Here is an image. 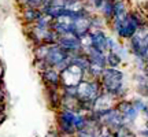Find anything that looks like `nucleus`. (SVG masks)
Listing matches in <instances>:
<instances>
[{
	"label": "nucleus",
	"mask_w": 148,
	"mask_h": 137,
	"mask_svg": "<svg viewBox=\"0 0 148 137\" xmlns=\"http://www.w3.org/2000/svg\"><path fill=\"white\" fill-rule=\"evenodd\" d=\"M130 100H132V103H133V105L137 108L140 112L145 108L148 105V100L145 99V97H143V96H140V95H134V96H132L130 97Z\"/></svg>",
	"instance_id": "obj_22"
},
{
	"label": "nucleus",
	"mask_w": 148,
	"mask_h": 137,
	"mask_svg": "<svg viewBox=\"0 0 148 137\" xmlns=\"http://www.w3.org/2000/svg\"><path fill=\"white\" fill-rule=\"evenodd\" d=\"M33 66H34V68L38 71V74L42 73L44 70H47L48 67H52V66H49V63H48L45 59H34V60H33Z\"/></svg>",
	"instance_id": "obj_23"
},
{
	"label": "nucleus",
	"mask_w": 148,
	"mask_h": 137,
	"mask_svg": "<svg viewBox=\"0 0 148 137\" xmlns=\"http://www.w3.org/2000/svg\"><path fill=\"white\" fill-rule=\"evenodd\" d=\"M86 55H88V59H89L90 63L93 64H99L101 67H107V63H106V52H101L99 49L96 48H89L86 51Z\"/></svg>",
	"instance_id": "obj_13"
},
{
	"label": "nucleus",
	"mask_w": 148,
	"mask_h": 137,
	"mask_svg": "<svg viewBox=\"0 0 148 137\" xmlns=\"http://www.w3.org/2000/svg\"><path fill=\"white\" fill-rule=\"evenodd\" d=\"M47 137H63V136L60 134V132H59L58 129H52V130H49L47 133Z\"/></svg>",
	"instance_id": "obj_25"
},
{
	"label": "nucleus",
	"mask_w": 148,
	"mask_h": 137,
	"mask_svg": "<svg viewBox=\"0 0 148 137\" xmlns=\"http://www.w3.org/2000/svg\"><path fill=\"white\" fill-rule=\"evenodd\" d=\"M41 15V8H34V7H22L21 8V18L25 25H33Z\"/></svg>",
	"instance_id": "obj_11"
},
{
	"label": "nucleus",
	"mask_w": 148,
	"mask_h": 137,
	"mask_svg": "<svg viewBox=\"0 0 148 137\" xmlns=\"http://www.w3.org/2000/svg\"><path fill=\"white\" fill-rule=\"evenodd\" d=\"M86 126H88V116H86V112L77 111V112H75V116H74V127H75V130H77V132H81V130H84Z\"/></svg>",
	"instance_id": "obj_18"
},
{
	"label": "nucleus",
	"mask_w": 148,
	"mask_h": 137,
	"mask_svg": "<svg viewBox=\"0 0 148 137\" xmlns=\"http://www.w3.org/2000/svg\"><path fill=\"white\" fill-rule=\"evenodd\" d=\"M99 79L103 92L111 95L115 100L129 97L130 88L126 84V73L121 67H104Z\"/></svg>",
	"instance_id": "obj_1"
},
{
	"label": "nucleus",
	"mask_w": 148,
	"mask_h": 137,
	"mask_svg": "<svg viewBox=\"0 0 148 137\" xmlns=\"http://www.w3.org/2000/svg\"><path fill=\"white\" fill-rule=\"evenodd\" d=\"M73 137H93L92 134H89V133H86V132H77L75 133V136H73Z\"/></svg>",
	"instance_id": "obj_26"
},
{
	"label": "nucleus",
	"mask_w": 148,
	"mask_h": 137,
	"mask_svg": "<svg viewBox=\"0 0 148 137\" xmlns=\"http://www.w3.org/2000/svg\"><path fill=\"white\" fill-rule=\"evenodd\" d=\"M3 75H4V66L0 62V78H3Z\"/></svg>",
	"instance_id": "obj_29"
},
{
	"label": "nucleus",
	"mask_w": 148,
	"mask_h": 137,
	"mask_svg": "<svg viewBox=\"0 0 148 137\" xmlns=\"http://www.w3.org/2000/svg\"><path fill=\"white\" fill-rule=\"evenodd\" d=\"M138 32V27L133 23L130 19H129V12H127L126 15L123 16V19H122V23L121 26H119V29H118V32L114 34V36H116L121 41L126 42L127 40H130L134 34H137Z\"/></svg>",
	"instance_id": "obj_5"
},
{
	"label": "nucleus",
	"mask_w": 148,
	"mask_h": 137,
	"mask_svg": "<svg viewBox=\"0 0 148 137\" xmlns=\"http://www.w3.org/2000/svg\"><path fill=\"white\" fill-rule=\"evenodd\" d=\"M59 38V34L53 29H47L42 33V42L44 44H48V45H52V44H56Z\"/></svg>",
	"instance_id": "obj_20"
},
{
	"label": "nucleus",
	"mask_w": 148,
	"mask_h": 137,
	"mask_svg": "<svg viewBox=\"0 0 148 137\" xmlns=\"http://www.w3.org/2000/svg\"><path fill=\"white\" fill-rule=\"evenodd\" d=\"M48 49H49V45L44 44V42L33 47V56H34V59H45L47 58Z\"/></svg>",
	"instance_id": "obj_21"
},
{
	"label": "nucleus",
	"mask_w": 148,
	"mask_h": 137,
	"mask_svg": "<svg viewBox=\"0 0 148 137\" xmlns=\"http://www.w3.org/2000/svg\"><path fill=\"white\" fill-rule=\"evenodd\" d=\"M114 52H116L119 56L122 58V60L126 63L129 59H132V53H130V49H129V47H127V44H125L123 41H121L119 44H118V47L115 48V51Z\"/></svg>",
	"instance_id": "obj_19"
},
{
	"label": "nucleus",
	"mask_w": 148,
	"mask_h": 137,
	"mask_svg": "<svg viewBox=\"0 0 148 137\" xmlns=\"http://www.w3.org/2000/svg\"><path fill=\"white\" fill-rule=\"evenodd\" d=\"M73 26H74L73 34H75L78 38L86 36L92 30L89 18H78V19H75V21H73Z\"/></svg>",
	"instance_id": "obj_12"
},
{
	"label": "nucleus",
	"mask_w": 148,
	"mask_h": 137,
	"mask_svg": "<svg viewBox=\"0 0 148 137\" xmlns=\"http://www.w3.org/2000/svg\"><path fill=\"white\" fill-rule=\"evenodd\" d=\"M48 105L52 111H58L62 108V90L60 88H45Z\"/></svg>",
	"instance_id": "obj_10"
},
{
	"label": "nucleus",
	"mask_w": 148,
	"mask_h": 137,
	"mask_svg": "<svg viewBox=\"0 0 148 137\" xmlns=\"http://www.w3.org/2000/svg\"><path fill=\"white\" fill-rule=\"evenodd\" d=\"M141 8H143V10H144V12H145V15L148 16V0H147V1H144V3H143V7H141Z\"/></svg>",
	"instance_id": "obj_27"
},
{
	"label": "nucleus",
	"mask_w": 148,
	"mask_h": 137,
	"mask_svg": "<svg viewBox=\"0 0 148 137\" xmlns=\"http://www.w3.org/2000/svg\"><path fill=\"white\" fill-rule=\"evenodd\" d=\"M77 111L69 110V108H59L56 111V129L63 137L75 136V127H74V116Z\"/></svg>",
	"instance_id": "obj_2"
},
{
	"label": "nucleus",
	"mask_w": 148,
	"mask_h": 137,
	"mask_svg": "<svg viewBox=\"0 0 148 137\" xmlns=\"http://www.w3.org/2000/svg\"><path fill=\"white\" fill-rule=\"evenodd\" d=\"M126 44L130 49L132 59H140V60H147L148 59V48L144 44L143 34L140 32H137V34H134L130 40H127Z\"/></svg>",
	"instance_id": "obj_4"
},
{
	"label": "nucleus",
	"mask_w": 148,
	"mask_h": 137,
	"mask_svg": "<svg viewBox=\"0 0 148 137\" xmlns=\"http://www.w3.org/2000/svg\"><path fill=\"white\" fill-rule=\"evenodd\" d=\"M106 63L107 67H122V64L125 63L122 58L114 51H107L106 52Z\"/></svg>",
	"instance_id": "obj_16"
},
{
	"label": "nucleus",
	"mask_w": 148,
	"mask_h": 137,
	"mask_svg": "<svg viewBox=\"0 0 148 137\" xmlns=\"http://www.w3.org/2000/svg\"><path fill=\"white\" fill-rule=\"evenodd\" d=\"M143 40H144V44L147 45V48H148V32H145L143 34Z\"/></svg>",
	"instance_id": "obj_28"
},
{
	"label": "nucleus",
	"mask_w": 148,
	"mask_h": 137,
	"mask_svg": "<svg viewBox=\"0 0 148 137\" xmlns=\"http://www.w3.org/2000/svg\"><path fill=\"white\" fill-rule=\"evenodd\" d=\"M130 0H121L114 3V16H123L130 11Z\"/></svg>",
	"instance_id": "obj_15"
},
{
	"label": "nucleus",
	"mask_w": 148,
	"mask_h": 137,
	"mask_svg": "<svg viewBox=\"0 0 148 137\" xmlns=\"http://www.w3.org/2000/svg\"><path fill=\"white\" fill-rule=\"evenodd\" d=\"M58 45H60L64 51H67L69 53L82 51L81 40L75 34H63V36H59Z\"/></svg>",
	"instance_id": "obj_7"
},
{
	"label": "nucleus",
	"mask_w": 148,
	"mask_h": 137,
	"mask_svg": "<svg viewBox=\"0 0 148 137\" xmlns=\"http://www.w3.org/2000/svg\"><path fill=\"white\" fill-rule=\"evenodd\" d=\"M145 74L148 75V59L145 60Z\"/></svg>",
	"instance_id": "obj_30"
},
{
	"label": "nucleus",
	"mask_w": 148,
	"mask_h": 137,
	"mask_svg": "<svg viewBox=\"0 0 148 137\" xmlns=\"http://www.w3.org/2000/svg\"><path fill=\"white\" fill-rule=\"evenodd\" d=\"M97 12L104 18V21H106L107 25H108V23L112 21V18H114V1H112V0H106L104 4L101 5V8L97 11Z\"/></svg>",
	"instance_id": "obj_14"
},
{
	"label": "nucleus",
	"mask_w": 148,
	"mask_h": 137,
	"mask_svg": "<svg viewBox=\"0 0 148 137\" xmlns=\"http://www.w3.org/2000/svg\"><path fill=\"white\" fill-rule=\"evenodd\" d=\"M115 108L122 114V116L125 118L126 126L134 127L136 122H137L138 116L141 115V112L133 105L130 97H125V99H119L115 101Z\"/></svg>",
	"instance_id": "obj_3"
},
{
	"label": "nucleus",
	"mask_w": 148,
	"mask_h": 137,
	"mask_svg": "<svg viewBox=\"0 0 148 137\" xmlns=\"http://www.w3.org/2000/svg\"><path fill=\"white\" fill-rule=\"evenodd\" d=\"M112 1H114V3H115V1H121V0H112Z\"/></svg>",
	"instance_id": "obj_31"
},
{
	"label": "nucleus",
	"mask_w": 148,
	"mask_h": 137,
	"mask_svg": "<svg viewBox=\"0 0 148 137\" xmlns=\"http://www.w3.org/2000/svg\"><path fill=\"white\" fill-rule=\"evenodd\" d=\"M90 40H92V47L99 49L101 52H107V41H108V33L106 29H97V30H90Z\"/></svg>",
	"instance_id": "obj_9"
},
{
	"label": "nucleus",
	"mask_w": 148,
	"mask_h": 137,
	"mask_svg": "<svg viewBox=\"0 0 148 137\" xmlns=\"http://www.w3.org/2000/svg\"><path fill=\"white\" fill-rule=\"evenodd\" d=\"M41 81L45 88H60L62 86V77H60V71L56 70L55 67H48L40 73Z\"/></svg>",
	"instance_id": "obj_6"
},
{
	"label": "nucleus",
	"mask_w": 148,
	"mask_h": 137,
	"mask_svg": "<svg viewBox=\"0 0 148 137\" xmlns=\"http://www.w3.org/2000/svg\"><path fill=\"white\" fill-rule=\"evenodd\" d=\"M69 56V52L67 51H64L63 48L58 45V42L56 44H52V45H49V49H48V53H47V60L49 66H52L55 67L56 64H59L60 62H63L64 59Z\"/></svg>",
	"instance_id": "obj_8"
},
{
	"label": "nucleus",
	"mask_w": 148,
	"mask_h": 137,
	"mask_svg": "<svg viewBox=\"0 0 148 137\" xmlns=\"http://www.w3.org/2000/svg\"><path fill=\"white\" fill-rule=\"evenodd\" d=\"M90 21V26H92V30H97V29H107L108 25H107V22L104 21V18L96 11L93 12L89 18Z\"/></svg>",
	"instance_id": "obj_17"
},
{
	"label": "nucleus",
	"mask_w": 148,
	"mask_h": 137,
	"mask_svg": "<svg viewBox=\"0 0 148 137\" xmlns=\"http://www.w3.org/2000/svg\"><path fill=\"white\" fill-rule=\"evenodd\" d=\"M121 42V40L114 34H108V41H107V51H115V48L118 47V44Z\"/></svg>",
	"instance_id": "obj_24"
}]
</instances>
